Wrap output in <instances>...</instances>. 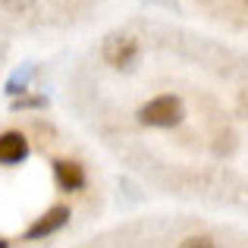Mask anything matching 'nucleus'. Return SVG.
<instances>
[{
  "label": "nucleus",
  "instance_id": "obj_5",
  "mask_svg": "<svg viewBox=\"0 0 248 248\" xmlns=\"http://www.w3.org/2000/svg\"><path fill=\"white\" fill-rule=\"evenodd\" d=\"M29 157V139L22 132H3L0 135V164L3 167H16Z\"/></svg>",
  "mask_w": 248,
  "mask_h": 248
},
{
  "label": "nucleus",
  "instance_id": "obj_1",
  "mask_svg": "<svg viewBox=\"0 0 248 248\" xmlns=\"http://www.w3.org/2000/svg\"><path fill=\"white\" fill-rule=\"evenodd\" d=\"M186 120V107L176 94H160L139 110V123L151 129H173Z\"/></svg>",
  "mask_w": 248,
  "mask_h": 248
},
{
  "label": "nucleus",
  "instance_id": "obj_4",
  "mask_svg": "<svg viewBox=\"0 0 248 248\" xmlns=\"http://www.w3.org/2000/svg\"><path fill=\"white\" fill-rule=\"evenodd\" d=\"M54 179L63 192H79L85 186V167L79 160H69V157H60L54 160Z\"/></svg>",
  "mask_w": 248,
  "mask_h": 248
},
{
  "label": "nucleus",
  "instance_id": "obj_9",
  "mask_svg": "<svg viewBox=\"0 0 248 248\" xmlns=\"http://www.w3.org/2000/svg\"><path fill=\"white\" fill-rule=\"evenodd\" d=\"M0 248H6V239H0Z\"/></svg>",
  "mask_w": 248,
  "mask_h": 248
},
{
  "label": "nucleus",
  "instance_id": "obj_6",
  "mask_svg": "<svg viewBox=\"0 0 248 248\" xmlns=\"http://www.w3.org/2000/svg\"><path fill=\"white\" fill-rule=\"evenodd\" d=\"M35 76V66H22V69H16V73L10 76V82H6V94H25V85H29V79Z\"/></svg>",
  "mask_w": 248,
  "mask_h": 248
},
{
  "label": "nucleus",
  "instance_id": "obj_3",
  "mask_svg": "<svg viewBox=\"0 0 248 248\" xmlns=\"http://www.w3.org/2000/svg\"><path fill=\"white\" fill-rule=\"evenodd\" d=\"M69 207L66 204H57V207H50L47 214H41V217L35 220V223L25 230V242H41V239H47V236H54V232H60L63 226L69 223Z\"/></svg>",
  "mask_w": 248,
  "mask_h": 248
},
{
  "label": "nucleus",
  "instance_id": "obj_2",
  "mask_svg": "<svg viewBox=\"0 0 248 248\" xmlns=\"http://www.w3.org/2000/svg\"><path fill=\"white\" fill-rule=\"evenodd\" d=\"M104 60L110 63V66L116 69H126L135 63V57H139V41H135L132 35H123V31H116V35H110L107 41H104Z\"/></svg>",
  "mask_w": 248,
  "mask_h": 248
},
{
  "label": "nucleus",
  "instance_id": "obj_8",
  "mask_svg": "<svg viewBox=\"0 0 248 248\" xmlns=\"http://www.w3.org/2000/svg\"><path fill=\"white\" fill-rule=\"evenodd\" d=\"M182 245H214V242H211V239H204V236H198V239L192 236V239H182Z\"/></svg>",
  "mask_w": 248,
  "mask_h": 248
},
{
  "label": "nucleus",
  "instance_id": "obj_7",
  "mask_svg": "<svg viewBox=\"0 0 248 248\" xmlns=\"http://www.w3.org/2000/svg\"><path fill=\"white\" fill-rule=\"evenodd\" d=\"M44 107H47L44 94H16V101H13V113H19V110H44Z\"/></svg>",
  "mask_w": 248,
  "mask_h": 248
}]
</instances>
